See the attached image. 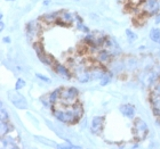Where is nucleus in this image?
I'll use <instances>...</instances> for the list:
<instances>
[{"label":"nucleus","instance_id":"obj_1","mask_svg":"<svg viewBox=\"0 0 160 149\" xmlns=\"http://www.w3.org/2000/svg\"><path fill=\"white\" fill-rule=\"evenodd\" d=\"M52 114L58 122L63 123V124H69V125H74L80 122V117L74 112L72 105L68 106L63 104H55L52 107Z\"/></svg>","mask_w":160,"mask_h":149},{"label":"nucleus","instance_id":"obj_2","mask_svg":"<svg viewBox=\"0 0 160 149\" xmlns=\"http://www.w3.org/2000/svg\"><path fill=\"white\" fill-rule=\"evenodd\" d=\"M133 132H134V139L136 142H141L143 141L145 138L148 137V133H149V126L143 119L137 117L134 121V128H133Z\"/></svg>","mask_w":160,"mask_h":149},{"label":"nucleus","instance_id":"obj_3","mask_svg":"<svg viewBox=\"0 0 160 149\" xmlns=\"http://www.w3.org/2000/svg\"><path fill=\"white\" fill-rule=\"evenodd\" d=\"M78 97H79V90H78L77 88H74V86L63 88V86H62L60 104L70 106V105L74 104L76 101H78Z\"/></svg>","mask_w":160,"mask_h":149},{"label":"nucleus","instance_id":"obj_4","mask_svg":"<svg viewBox=\"0 0 160 149\" xmlns=\"http://www.w3.org/2000/svg\"><path fill=\"white\" fill-rule=\"evenodd\" d=\"M42 23H40L39 21H31L27 24L25 26V32H27V38L30 41H37V38L40 35L42 31Z\"/></svg>","mask_w":160,"mask_h":149},{"label":"nucleus","instance_id":"obj_5","mask_svg":"<svg viewBox=\"0 0 160 149\" xmlns=\"http://www.w3.org/2000/svg\"><path fill=\"white\" fill-rule=\"evenodd\" d=\"M140 5L143 15H147V16L157 15L160 10L159 0H143Z\"/></svg>","mask_w":160,"mask_h":149},{"label":"nucleus","instance_id":"obj_6","mask_svg":"<svg viewBox=\"0 0 160 149\" xmlns=\"http://www.w3.org/2000/svg\"><path fill=\"white\" fill-rule=\"evenodd\" d=\"M8 99L14 106L18 108V109H28V101L27 99L24 98L20 92L18 90L14 89V90H9L8 91Z\"/></svg>","mask_w":160,"mask_h":149},{"label":"nucleus","instance_id":"obj_7","mask_svg":"<svg viewBox=\"0 0 160 149\" xmlns=\"http://www.w3.org/2000/svg\"><path fill=\"white\" fill-rule=\"evenodd\" d=\"M76 15L77 14H73L69 12V10H61V15L60 18L57 20L56 25H60V26H69L72 23L76 22Z\"/></svg>","mask_w":160,"mask_h":149},{"label":"nucleus","instance_id":"obj_8","mask_svg":"<svg viewBox=\"0 0 160 149\" xmlns=\"http://www.w3.org/2000/svg\"><path fill=\"white\" fill-rule=\"evenodd\" d=\"M104 122H105V117L104 116H94L93 119H92V124H90V132L95 134V136L101 134L102 131H103Z\"/></svg>","mask_w":160,"mask_h":149},{"label":"nucleus","instance_id":"obj_9","mask_svg":"<svg viewBox=\"0 0 160 149\" xmlns=\"http://www.w3.org/2000/svg\"><path fill=\"white\" fill-rule=\"evenodd\" d=\"M53 68H54V71L58 74V75H61L62 77H65L67 80H70L71 77L73 76V72H71L69 67L64 66L63 64L58 63V62L55 63V65L53 66Z\"/></svg>","mask_w":160,"mask_h":149},{"label":"nucleus","instance_id":"obj_10","mask_svg":"<svg viewBox=\"0 0 160 149\" xmlns=\"http://www.w3.org/2000/svg\"><path fill=\"white\" fill-rule=\"evenodd\" d=\"M113 55L107 49H101L97 51V57L96 59L100 64H109L112 62V58H113Z\"/></svg>","mask_w":160,"mask_h":149},{"label":"nucleus","instance_id":"obj_11","mask_svg":"<svg viewBox=\"0 0 160 149\" xmlns=\"http://www.w3.org/2000/svg\"><path fill=\"white\" fill-rule=\"evenodd\" d=\"M60 15H61V10L58 12H54V13H49V14H46V15H43L41 17V21H42V24H56L57 20L60 18Z\"/></svg>","mask_w":160,"mask_h":149},{"label":"nucleus","instance_id":"obj_12","mask_svg":"<svg viewBox=\"0 0 160 149\" xmlns=\"http://www.w3.org/2000/svg\"><path fill=\"white\" fill-rule=\"evenodd\" d=\"M120 113L125 115L126 117L128 119H134L135 117V114H136V109H135V107L133 105H130V104H125V105H121L119 108Z\"/></svg>","mask_w":160,"mask_h":149},{"label":"nucleus","instance_id":"obj_13","mask_svg":"<svg viewBox=\"0 0 160 149\" xmlns=\"http://www.w3.org/2000/svg\"><path fill=\"white\" fill-rule=\"evenodd\" d=\"M108 70L105 68V67L101 66L100 63H98V66H95V67H92V68H89L92 80H100L101 77L104 75V73H105Z\"/></svg>","mask_w":160,"mask_h":149},{"label":"nucleus","instance_id":"obj_14","mask_svg":"<svg viewBox=\"0 0 160 149\" xmlns=\"http://www.w3.org/2000/svg\"><path fill=\"white\" fill-rule=\"evenodd\" d=\"M39 58V60L41 62L42 64H45V65H47V66H52L53 67L54 65H55V63H56V60H55V58H54L50 54H42L41 56L38 57Z\"/></svg>","mask_w":160,"mask_h":149},{"label":"nucleus","instance_id":"obj_15","mask_svg":"<svg viewBox=\"0 0 160 149\" xmlns=\"http://www.w3.org/2000/svg\"><path fill=\"white\" fill-rule=\"evenodd\" d=\"M14 130V126L9 121H0V131H1V137L7 136L9 132Z\"/></svg>","mask_w":160,"mask_h":149},{"label":"nucleus","instance_id":"obj_16","mask_svg":"<svg viewBox=\"0 0 160 149\" xmlns=\"http://www.w3.org/2000/svg\"><path fill=\"white\" fill-rule=\"evenodd\" d=\"M150 104L152 108L160 110V95L154 91H151L150 93Z\"/></svg>","mask_w":160,"mask_h":149},{"label":"nucleus","instance_id":"obj_17","mask_svg":"<svg viewBox=\"0 0 160 149\" xmlns=\"http://www.w3.org/2000/svg\"><path fill=\"white\" fill-rule=\"evenodd\" d=\"M61 91H62V86H61V88H57V89H55L53 92L48 93V95H49V99H50V101H52V104H53V106L55 105V104L60 103Z\"/></svg>","mask_w":160,"mask_h":149},{"label":"nucleus","instance_id":"obj_18","mask_svg":"<svg viewBox=\"0 0 160 149\" xmlns=\"http://www.w3.org/2000/svg\"><path fill=\"white\" fill-rule=\"evenodd\" d=\"M1 142L5 143L7 142V147H12V148H17V143H16V140L12 138L9 136H5V137H1Z\"/></svg>","mask_w":160,"mask_h":149},{"label":"nucleus","instance_id":"obj_19","mask_svg":"<svg viewBox=\"0 0 160 149\" xmlns=\"http://www.w3.org/2000/svg\"><path fill=\"white\" fill-rule=\"evenodd\" d=\"M111 79H112V73H111L110 71H107V72L104 73V75L100 79V84L102 86H108V84L111 82Z\"/></svg>","mask_w":160,"mask_h":149},{"label":"nucleus","instance_id":"obj_20","mask_svg":"<svg viewBox=\"0 0 160 149\" xmlns=\"http://www.w3.org/2000/svg\"><path fill=\"white\" fill-rule=\"evenodd\" d=\"M149 37H150V39L152 40L153 42H159L160 41V29H158V27L151 29L150 33H149Z\"/></svg>","mask_w":160,"mask_h":149},{"label":"nucleus","instance_id":"obj_21","mask_svg":"<svg viewBox=\"0 0 160 149\" xmlns=\"http://www.w3.org/2000/svg\"><path fill=\"white\" fill-rule=\"evenodd\" d=\"M40 101H41V104H42L46 108H52V107H53V104H52V101H50V99H49V95L40 97Z\"/></svg>","mask_w":160,"mask_h":149},{"label":"nucleus","instance_id":"obj_22","mask_svg":"<svg viewBox=\"0 0 160 149\" xmlns=\"http://www.w3.org/2000/svg\"><path fill=\"white\" fill-rule=\"evenodd\" d=\"M125 33H126L127 39H128V41H129L130 43L134 42L135 40H137V34H136V33H134V32H133L132 30H130V29H127Z\"/></svg>","mask_w":160,"mask_h":149},{"label":"nucleus","instance_id":"obj_23","mask_svg":"<svg viewBox=\"0 0 160 149\" xmlns=\"http://www.w3.org/2000/svg\"><path fill=\"white\" fill-rule=\"evenodd\" d=\"M0 121H9V116L7 110L3 108V104L1 103V112H0Z\"/></svg>","mask_w":160,"mask_h":149},{"label":"nucleus","instance_id":"obj_24","mask_svg":"<svg viewBox=\"0 0 160 149\" xmlns=\"http://www.w3.org/2000/svg\"><path fill=\"white\" fill-rule=\"evenodd\" d=\"M25 84H27V82H25V80L23 79H17L16 80V83H15V89L16 90H21L22 88H24L25 86Z\"/></svg>","mask_w":160,"mask_h":149},{"label":"nucleus","instance_id":"obj_25","mask_svg":"<svg viewBox=\"0 0 160 149\" xmlns=\"http://www.w3.org/2000/svg\"><path fill=\"white\" fill-rule=\"evenodd\" d=\"M57 148H68V149H70V148H80V146H76V145H73V143H71L69 142V145H57Z\"/></svg>","mask_w":160,"mask_h":149},{"label":"nucleus","instance_id":"obj_26","mask_svg":"<svg viewBox=\"0 0 160 149\" xmlns=\"http://www.w3.org/2000/svg\"><path fill=\"white\" fill-rule=\"evenodd\" d=\"M127 67H128V68H130V70L135 68V67H136V59L132 58V59L127 60Z\"/></svg>","mask_w":160,"mask_h":149},{"label":"nucleus","instance_id":"obj_27","mask_svg":"<svg viewBox=\"0 0 160 149\" xmlns=\"http://www.w3.org/2000/svg\"><path fill=\"white\" fill-rule=\"evenodd\" d=\"M36 76H37L38 79L41 80V81H43V82H46V83H50V79L48 77V76L46 75H42V74H40V73H37L36 74Z\"/></svg>","mask_w":160,"mask_h":149},{"label":"nucleus","instance_id":"obj_28","mask_svg":"<svg viewBox=\"0 0 160 149\" xmlns=\"http://www.w3.org/2000/svg\"><path fill=\"white\" fill-rule=\"evenodd\" d=\"M152 91H154V92H157V93H159V95H160V81L154 84L153 88H152Z\"/></svg>","mask_w":160,"mask_h":149},{"label":"nucleus","instance_id":"obj_29","mask_svg":"<svg viewBox=\"0 0 160 149\" xmlns=\"http://www.w3.org/2000/svg\"><path fill=\"white\" fill-rule=\"evenodd\" d=\"M154 16H156V18H154L156 24H160V13H158L157 15H154Z\"/></svg>","mask_w":160,"mask_h":149},{"label":"nucleus","instance_id":"obj_30","mask_svg":"<svg viewBox=\"0 0 160 149\" xmlns=\"http://www.w3.org/2000/svg\"><path fill=\"white\" fill-rule=\"evenodd\" d=\"M2 42H5V43H10V42H12V39H10L9 37H5V38H2Z\"/></svg>","mask_w":160,"mask_h":149},{"label":"nucleus","instance_id":"obj_31","mask_svg":"<svg viewBox=\"0 0 160 149\" xmlns=\"http://www.w3.org/2000/svg\"><path fill=\"white\" fill-rule=\"evenodd\" d=\"M3 29H5V23H3L2 18H0V30L3 31Z\"/></svg>","mask_w":160,"mask_h":149},{"label":"nucleus","instance_id":"obj_32","mask_svg":"<svg viewBox=\"0 0 160 149\" xmlns=\"http://www.w3.org/2000/svg\"><path fill=\"white\" fill-rule=\"evenodd\" d=\"M48 3H50L49 0H45V1H43V5H48Z\"/></svg>","mask_w":160,"mask_h":149},{"label":"nucleus","instance_id":"obj_33","mask_svg":"<svg viewBox=\"0 0 160 149\" xmlns=\"http://www.w3.org/2000/svg\"><path fill=\"white\" fill-rule=\"evenodd\" d=\"M6 1H14V0H6Z\"/></svg>","mask_w":160,"mask_h":149},{"label":"nucleus","instance_id":"obj_34","mask_svg":"<svg viewBox=\"0 0 160 149\" xmlns=\"http://www.w3.org/2000/svg\"><path fill=\"white\" fill-rule=\"evenodd\" d=\"M77 1H79V0H77Z\"/></svg>","mask_w":160,"mask_h":149},{"label":"nucleus","instance_id":"obj_35","mask_svg":"<svg viewBox=\"0 0 160 149\" xmlns=\"http://www.w3.org/2000/svg\"><path fill=\"white\" fill-rule=\"evenodd\" d=\"M159 43H160V41H159Z\"/></svg>","mask_w":160,"mask_h":149}]
</instances>
